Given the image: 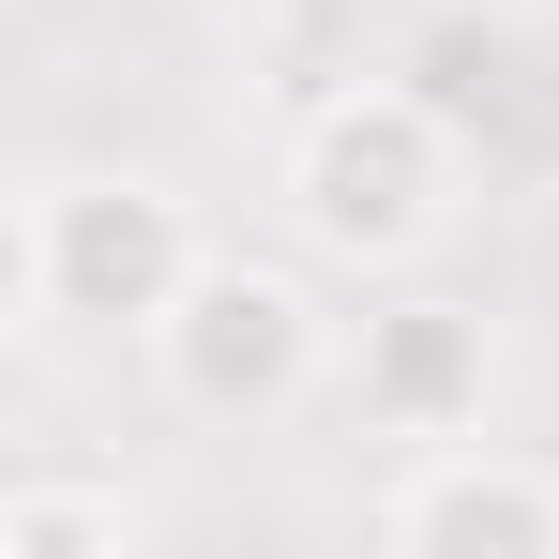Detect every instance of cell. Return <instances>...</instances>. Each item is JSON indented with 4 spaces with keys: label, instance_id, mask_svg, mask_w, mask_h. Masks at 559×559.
<instances>
[{
    "label": "cell",
    "instance_id": "4",
    "mask_svg": "<svg viewBox=\"0 0 559 559\" xmlns=\"http://www.w3.org/2000/svg\"><path fill=\"white\" fill-rule=\"evenodd\" d=\"M378 545L393 559H559V468L514 439H424L378 484Z\"/></svg>",
    "mask_w": 559,
    "mask_h": 559
},
{
    "label": "cell",
    "instance_id": "6",
    "mask_svg": "<svg viewBox=\"0 0 559 559\" xmlns=\"http://www.w3.org/2000/svg\"><path fill=\"white\" fill-rule=\"evenodd\" d=\"M152 499H121L106 468H15L0 484V559H136Z\"/></svg>",
    "mask_w": 559,
    "mask_h": 559
},
{
    "label": "cell",
    "instance_id": "3",
    "mask_svg": "<svg viewBox=\"0 0 559 559\" xmlns=\"http://www.w3.org/2000/svg\"><path fill=\"white\" fill-rule=\"evenodd\" d=\"M136 364H152V393L182 408V424H227V439H258V424H287L318 378H333V318H318V287L287 273V258H197V287L136 333Z\"/></svg>",
    "mask_w": 559,
    "mask_h": 559
},
{
    "label": "cell",
    "instance_id": "1",
    "mask_svg": "<svg viewBox=\"0 0 559 559\" xmlns=\"http://www.w3.org/2000/svg\"><path fill=\"white\" fill-rule=\"evenodd\" d=\"M468 212V136L408 76H348L287 121V227L333 273H424Z\"/></svg>",
    "mask_w": 559,
    "mask_h": 559
},
{
    "label": "cell",
    "instance_id": "5",
    "mask_svg": "<svg viewBox=\"0 0 559 559\" xmlns=\"http://www.w3.org/2000/svg\"><path fill=\"white\" fill-rule=\"evenodd\" d=\"M484 393H499V333H484V302H439V287H408V302H378L364 348H348V408H364L378 439H468L484 424Z\"/></svg>",
    "mask_w": 559,
    "mask_h": 559
},
{
    "label": "cell",
    "instance_id": "2",
    "mask_svg": "<svg viewBox=\"0 0 559 559\" xmlns=\"http://www.w3.org/2000/svg\"><path fill=\"white\" fill-rule=\"evenodd\" d=\"M212 227L167 167H46L15 197V302L31 333H152L197 287Z\"/></svg>",
    "mask_w": 559,
    "mask_h": 559
}]
</instances>
